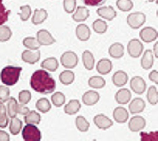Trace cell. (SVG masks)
Returning a JSON list of instances; mask_svg holds the SVG:
<instances>
[{
	"mask_svg": "<svg viewBox=\"0 0 158 141\" xmlns=\"http://www.w3.org/2000/svg\"><path fill=\"white\" fill-rule=\"evenodd\" d=\"M30 84L34 90L44 94L52 93L56 88V82L52 76L45 70L41 69L32 74Z\"/></svg>",
	"mask_w": 158,
	"mask_h": 141,
	"instance_id": "obj_1",
	"label": "cell"
},
{
	"mask_svg": "<svg viewBox=\"0 0 158 141\" xmlns=\"http://www.w3.org/2000/svg\"><path fill=\"white\" fill-rule=\"evenodd\" d=\"M22 68L20 67L7 66L4 68L0 73L2 82L8 86L15 84L19 80Z\"/></svg>",
	"mask_w": 158,
	"mask_h": 141,
	"instance_id": "obj_2",
	"label": "cell"
},
{
	"mask_svg": "<svg viewBox=\"0 0 158 141\" xmlns=\"http://www.w3.org/2000/svg\"><path fill=\"white\" fill-rule=\"evenodd\" d=\"M22 134L23 139L27 141H40L41 138L40 130L36 126L31 124L24 126Z\"/></svg>",
	"mask_w": 158,
	"mask_h": 141,
	"instance_id": "obj_3",
	"label": "cell"
},
{
	"mask_svg": "<svg viewBox=\"0 0 158 141\" xmlns=\"http://www.w3.org/2000/svg\"><path fill=\"white\" fill-rule=\"evenodd\" d=\"M144 49V45L139 39L134 38L131 39L127 45V51L131 57L136 58L139 57Z\"/></svg>",
	"mask_w": 158,
	"mask_h": 141,
	"instance_id": "obj_4",
	"label": "cell"
},
{
	"mask_svg": "<svg viewBox=\"0 0 158 141\" xmlns=\"http://www.w3.org/2000/svg\"><path fill=\"white\" fill-rule=\"evenodd\" d=\"M78 61L77 55L72 51L65 52L60 57V62L62 65L67 69L74 68L77 65Z\"/></svg>",
	"mask_w": 158,
	"mask_h": 141,
	"instance_id": "obj_5",
	"label": "cell"
},
{
	"mask_svg": "<svg viewBox=\"0 0 158 141\" xmlns=\"http://www.w3.org/2000/svg\"><path fill=\"white\" fill-rule=\"evenodd\" d=\"M130 86L135 94L140 95L145 92L147 84L144 80L139 76L132 77L130 81Z\"/></svg>",
	"mask_w": 158,
	"mask_h": 141,
	"instance_id": "obj_6",
	"label": "cell"
},
{
	"mask_svg": "<svg viewBox=\"0 0 158 141\" xmlns=\"http://www.w3.org/2000/svg\"><path fill=\"white\" fill-rule=\"evenodd\" d=\"M146 21V18L143 14H131L127 18V22L131 28L136 29L142 26Z\"/></svg>",
	"mask_w": 158,
	"mask_h": 141,
	"instance_id": "obj_7",
	"label": "cell"
},
{
	"mask_svg": "<svg viewBox=\"0 0 158 141\" xmlns=\"http://www.w3.org/2000/svg\"><path fill=\"white\" fill-rule=\"evenodd\" d=\"M139 36L143 41L149 43L156 40L158 34L157 31L154 28L147 26L143 28L140 31Z\"/></svg>",
	"mask_w": 158,
	"mask_h": 141,
	"instance_id": "obj_8",
	"label": "cell"
},
{
	"mask_svg": "<svg viewBox=\"0 0 158 141\" xmlns=\"http://www.w3.org/2000/svg\"><path fill=\"white\" fill-rule=\"evenodd\" d=\"M146 125V121L142 116L137 115L131 117L128 123L129 130L133 132H137L143 129Z\"/></svg>",
	"mask_w": 158,
	"mask_h": 141,
	"instance_id": "obj_9",
	"label": "cell"
},
{
	"mask_svg": "<svg viewBox=\"0 0 158 141\" xmlns=\"http://www.w3.org/2000/svg\"><path fill=\"white\" fill-rule=\"evenodd\" d=\"M37 39L41 45L48 46L56 42V40L47 30L41 29L36 34Z\"/></svg>",
	"mask_w": 158,
	"mask_h": 141,
	"instance_id": "obj_10",
	"label": "cell"
},
{
	"mask_svg": "<svg viewBox=\"0 0 158 141\" xmlns=\"http://www.w3.org/2000/svg\"><path fill=\"white\" fill-rule=\"evenodd\" d=\"M113 67L111 61L106 58L100 59L97 62L96 69L97 72L102 75H106L110 73Z\"/></svg>",
	"mask_w": 158,
	"mask_h": 141,
	"instance_id": "obj_11",
	"label": "cell"
},
{
	"mask_svg": "<svg viewBox=\"0 0 158 141\" xmlns=\"http://www.w3.org/2000/svg\"><path fill=\"white\" fill-rule=\"evenodd\" d=\"M93 121L98 128L104 130L109 128L113 125V121L103 114L96 115L93 119Z\"/></svg>",
	"mask_w": 158,
	"mask_h": 141,
	"instance_id": "obj_12",
	"label": "cell"
},
{
	"mask_svg": "<svg viewBox=\"0 0 158 141\" xmlns=\"http://www.w3.org/2000/svg\"><path fill=\"white\" fill-rule=\"evenodd\" d=\"M41 53L39 50H26L22 53L21 58L24 62L30 64H34L40 59Z\"/></svg>",
	"mask_w": 158,
	"mask_h": 141,
	"instance_id": "obj_13",
	"label": "cell"
},
{
	"mask_svg": "<svg viewBox=\"0 0 158 141\" xmlns=\"http://www.w3.org/2000/svg\"><path fill=\"white\" fill-rule=\"evenodd\" d=\"M124 47L119 42H115L111 44L108 48V53L110 57L115 59L122 57L124 54Z\"/></svg>",
	"mask_w": 158,
	"mask_h": 141,
	"instance_id": "obj_14",
	"label": "cell"
},
{
	"mask_svg": "<svg viewBox=\"0 0 158 141\" xmlns=\"http://www.w3.org/2000/svg\"><path fill=\"white\" fill-rule=\"evenodd\" d=\"M128 79L127 73L121 70L116 71L112 77V81L113 84L119 87L124 86L127 83Z\"/></svg>",
	"mask_w": 158,
	"mask_h": 141,
	"instance_id": "obj_15",
	"label": "cell"
},
{
	"mask_svg": "<svg viewBox=\"0 0 158 141\" xmlns=\"http://www.w3.org/2000/svg\"><path fill=\"white\" fill-rule=\"evenodd\" d=\"M146 107L145 101L140 97L133 99L128 105V108L132 114L139 113L143 112Z\"/></svg>",
	"mask_w": 158,
	"mask_h": 141,
	"instance_id": "obj_16",
	"label": "cell"
},
{
	"mask_svg": "<svg viewBox=\"0 0 158 141\" xmlns=\"http://www.w3.org/2000/svg\"><path fill=\"white\" fill-rule=\"evenodd\" d=\"M154 63V56L152 50L147 49L145 51L140 59V65L142 68L148 70L153 66Z\"/></svg>",
	"mask_w": 158,
	"mask_h": 141,
	"instance_id": "obj_17",
	"label": "cell"
},
{
	"mask_svg": "<svg viewBox=\"0 0 158 141\" xmlns=\"http://www.w3.org/2000/svg\"><path fill=\"white\" fill-rule=\"evenodd\" d=\"M99 93L93 90H89L85 92L82 95V101L87 106H92L96 104L99 100Z\"/></svg>",
	"mask_w": 158,
	"mask_h": 141,
	"instance_id": "obj_18",
	"label": "cell"
},
{
	"mask_svg": "<svg viewBox=\"0 0 158 141\" xmlns=\"http://www.w3.org/2000/svg\"><path fill=\"white\" fill-rule=\"evenodd\" d=\"M113 117L114 120L118 123H124L126 122L129 117L127 110L124 107L118 106L113 110Z\"/></svg>",
	"mask_w": 158,
	"mask_h": 141,
	"instance_id": "obj_19",
	"label": "cell"
},
{
	"mask_svg": "<svg viewBox=\"0 0 158 141\" xmlns=\"http://www.w3.org/2000/svg\"><path fill=\"white\" fill-rule=\"evenodd\" d=\"M75 32L77 38L83 41L88 40L91 35L89 28L85 24H80L77 25L76 27Z\"/></svg>",
	"mask_w": 158,
	"mask_h": 141,
	"instance_id": "obj_20",
	"label": "cell"
},
{
	"mask_svg": "<svg viewBox=\"0 0 158 141\" xmlns=\"http://www.w3.org/2000/svg\"><path fill=\"white\" fill-rule=\"evenodd\" d=\"M131 97L132 94L130 90L127 88H122L116 92L115 99L118 104L123 105L128 103Z\"/></svg>",
	"mask_w": 158,
	"mask_h": 141,
	"instance_id": "obj_21",
	"label": "cell"
},
{
	"mask_svg": "<svg viewBox=\"0 0 158 141\" xmlns=\"http://www.w3.org/2000/svg\"><path fill=\"white\" fill-rule=\"evenodd\" d=\"M89 14V10L87 8L84 6H79L72 17L75 22H80L86 20Z\"/></svg>",
	"mask_w": 158,
	"mask_h": 141,
	"instance_id": "obj_22",
	"label": "cell"
},
{
	"mask_svg": "<svg viewBox=\"0 0 158 141\" xmlns=\"http://www.w3.org/2000/svg\"><path fill=\"white\" fill-rule=\"evenodd\" d=\"M82 60L85 68L88 70H92L95 65V59L92 53L89 50H85L82 53Z\"/></svg>",
	"mask_w": 158,
	"mask_h": 141,
	"instance_id": "obj_23",
	"label": "cell"
},
{
	"mask_svg": "<svg viewBox=\"0 0 158 141\" xmlns=\"http://www.w3.org/2000/svg\"><path fill=\"white\" fill-rule=\"evenodd\" d=\"M59 66V63L57 60L53 57H48L44 59L40 64V67L42 68L51 72L56 71Z\"/></svg>",
	"mask_w": 158,
	"mask_h": 141,
	"instance_id": "obj_24",
	"label": "cell"
},
{
	"mask_svg": "<svg viewBox=\"0 0 158 141\" xmlns=\"http://www.w3.org/2000/svg\"><path fill=\"white\" fill-rule=\"evenodd\" d=\"M48 16V13L44 9H35L31 18V22L35 25L41 24L46 19Z\"/></svg>",
	"mask_w": 158,
	"mask_h": 141,
	"instance_id": "obj_25",
	"label": "cell"
},
{
	"mask_svg": "<svg viewBox=\"0 0 158 141\" xmlns=\"http://www.w3.org/2000/svg\"><path fill=\"white\" fill-rule=\"evenodd\" d=\"M81 107V104L78 100L72 99L65 105L64 110L65 113L69 115H73L77 112Z\"/></svg>",
	"mask_w": 158,
	"mask_h": 141,
	"instance_id": "obj_26",
	"label": "cell"
},
{
	"mask_svg": "<svg viewBox=\"0 0 158 141\" xmlns=\"http://www.w3.org/2000/svg\"><path fill=\"white\" fill-rule=\"evenodd\" d=\"M60 82L63 84L68 85L71 84L75 79V74L72 71L64 70L62 72L59 76Z\"/></svg>",
	"mask_w": 158,
	"mask_h": 141,
	"instance_id": "obj_27",
	"label": "cell"
},
{
	"mask_svg": "<svg viewBox=\"0 0 158 141\" xmlns=\"http://www.w3.org/2000/svg\"><path fill=\"white\" fill-rule=\"evenodd\" d=\"M88 85L94 89H101L103 88L106 84V81L102 77L98 76H94L90 77L88 80Z\"/></svg>",
	"mask_w": 158,
	"mask_h": 141,
	"instance_id": "obj_28",
	"label": "cell"
},
{
	"mask_svg": "<svg viewBox=\"0 0 158 141\" xmlns=\"http://www.w3.org/2000/svg\"><path fill=\"white\" fill-rule=\"evenodd\" d=\"M147 99L148 102L152 105L156 104L158 101V92L154 85L150 86L147 91Z\"/></svg>",
	"mask_w": 158,
	"mask_h": 141,
	"instance_id": "obj_29",
	"label": "cell"
},
{
	"mask_svg": "<svg viewBox=\"0 0 158 141\" xmlns=\"http://www.w3.org/2000/svg\"><path fill=\"white\" fill-rule=\"evenodd\" d=\"M94 31L99 34H102L107 31L108 25L106 22L102 19H98L95 20L92 23Z\"/></svg>",
	"mask_w": 158,
	"mask_h": 141,
	"instance_id": "obj_30",
	"label": "cell"
},
{
	"mask_svg": "<svg viewBox=\"0 0 158 141\" xmlns=\"http://www.w3.org/2000/svg\"><path fill=\"white\" fill-rule=\"evenodd\" d=\"M35 106L37 109L43 113L48 112L51 108L50 101L46 98H42L38 100Z\"/></svg>",
	"mask_w": 158,
	"mask_h": 141,
	"instance_id": "obj_31",
	"label": "cell"
},
{
	"mask_svg": "<svg viewBox=\"0 0 158 141\" xmlns=\"http://www.w3.org/2000/svg\"><path fill=\"white\" fill-rule=\"evenodd\" d=\"M23 43L24 46L31 50H37L41 46L37 38L31 37L24 38Z\"/></svg>",
	"mask_w": 158,
	"mask_h": 141,
	"instance_id": "obj_32",
	"label": "cell"
},
{
	"mask_svg": "<svg viewBox=\"0 0 158 141\" xmlns=\"http://www.w3.org/2000/svg\"><path fill=\"white\" fill-rule=\"evenodd\" d=\"M24 117V122L27 124H38L41 120L40 115L35 110H32Z\"/></svg>",
	"mask_w": 158,
	"mask_h": 141,
	"instance_id": "obj_33",
	"label": "cell"
},
{
	"mask_svg": "<svg viewBox=\"0 0 158 141\" xmlns=\"http://www.w3.org/2000/svg\"><path fill=\"white\" fill-rule=\"evenodd\" d=\"M23 125L22 121L18 118H12L9 126V131L13 135L18 134L22 129Z\"/></svg>",
	"mask_w": 158,
	"mask_h": 141,
	"instance_id": "obj_34",
	"label": "cell"
},
{
	"mask_svg": "<svg viewBox=\"0 0 158 141\" xmlns=\"http://www.w3.org/2000/svg\"><path fill=\"white\" fill-rule=\"evenodd\" d=\"M75 122L77 128L81 132L87 131L90 126L89 123L81 116H78L76 117Z\"/></svg>",
	"mask_w": 158,
	"mask_h": 141,
	"instance_id": "obj_35",
	"label": "cell"
},
{
	"mask_svg": "<svg viewBox=\"0 0 158 141\" xmlns=\"http://www.w3.org/2000/svg\"><path fill=\"white\" fill-rule=\"evenodd\" d=\"M18 104L15 98L11 97L9 99L7 104L8 113L9 117L12 118L15 117L17 115Z\"/></svg>",
	"mask_w": 158,
	"mask_h": 141,
	"instance_id": "obj_36",
	"label": "cell"
},
{
	"mask_svg": "<svg viewBox=\"0 0 158 141\" xmlns=\"http://www.w3.org/2000/svg\"><path fill=\"white\" fill-rule=\"evenodd\" d=\"M51 100L55 106L59 107L65 103V97L61 92H56L51 96Z\"/></svg>",
	"mask_w": 158,
	"mask_h": 141,
	"instance_id": "obj_37",
	"label": "cell"
},
{
	"mask_svg": "<svg viewBox=\"0 0 158 141\" xmlns=\"http://www.w3.org/2000/svg\"><path fill=\"white\" fill-rule=\"evenodd\" d=\"M12 35V32L8 26L5 25H0V42L8 41Z\"/></svg>",
	"mask_w": 158,
	"mask_h": 141,
	"instance_id": "obj_38",
	"label": "cell"
},
{
	"mask_svg": "<svg viewBox=\"0 0 158 141\" xmlns=\"http://www.w3.org/2000/svg\"><path fill=\"white\" fill-rule=\"evenodd\" d=\"M9 119L6 114V110L4 105L0 101V127L4 128L8 125Z\"/></svg>",
	"mask_w": 158,
	"mask_h": 141,
	"instance_id": "obj_39",
	"label": "cell"
},
{
	"mask_svg": "<svg viewBox=\"0 0 158 141\" xmlns=\"http://www.w3.org/2000/svg\"><path fill=\"white\" fill-rule=\"evenodd\" d=\"M21 12L17 14L19 15L21 20L23 21L27 20L30 17L32 10L30 6L28 5H23L20 7Z\"/></svg>",
	"mask_w": 158,
	"mask_h": 141,
	"instance_id": "obj_40",
	"label": "cell"
},
{
	"mask_svg": "<svg viewBox=\"0 0 158 141\" xmlns=\"http://www.w3.org/2000/svg\"><path fill=\"white\" fill-rule=\"evenodd\" d=\"M10 12V10L5 7L2 3V0H0V25L7 21Z\"/></svg>",
	"mask_w": 158,
	"mask_h": 141,
	"instance_id": "obj_41",
	"label": "cell"
},
{
	"mask_svg": "<svg viewBox=\"0 0 158 141\" xmlns=\"http://www.w3.org/2000/svg\"><path fill=\"white\" fill-rule=\"evenodd\" d=\"M31 99V94L28 90H23L19 94V100L20 103L24 105L27 104Z\"/></svg>",
	"mask_w": 158,
	"mask_h": 141,
	"instance_id": "obj_42",
	"label": "cell"
},
{
	"mask_svg": "<svg viewBox=\"0 0 158 141\" xmlns=\"http://www.w3.org/2000/svg\"><path fill=\"white\" fill-rule=\"evenodd\" d=\"M63 5L64 10L66 13H72L76 8V0H64Z\"/></svg>",
	"mask_w": 158,
	"mask_h": 141,
	"instance_id": "obj_43",
	"label": "cell"
},
{
	"mask_svg": "<svg viewBox=\"0 0 158 141\" xmlns=\"http://www.w3.org/2000/svg\"><path fill=\"white\" fill-rule=\"evenodd\" d=\"M10 95L9 88L3 85L0 86V100L5 102L9 100Z\"/></svg>",
	"mask_w": 158,
	"mask_h": 141,
	"instance_id": "obj_44",
	"label": "cell"
},
{
	"mask_svg": "<svg viewBox=\"0 0 158 141\" xmlns=\"http://www.w3.org/2000/svg\"><path fill=\"white\" fill-rule=\"evenodd\" d=\"M99 9L101 10L104 11V14H101L99 15L103 18L108 21H111L115 17V16L108 13L114 10L111 6L102 7V8Z\"/></svg>",
	"mask_w": 158,
	"mask_h": 141,
	"instance_id": "obj_45",
	"label": "cell"
},
{
	"mask_svg": "<svg viewBox=\"0 0 158 141\" xmlns=\"http://www.w3.org/2000/svg\"><path fill=\"white\" fill-rule=\"evenodd\" d=\"M85 5L91 6H97L104 4L106 0H81Z\"/></svg>",
	"mask_w": 158,
	"mask_h": 141,
	"instance_id": "obj_46",
	"label": "cell"
},
{
	"mask_svg": "<svg viewBox=\"0 0 158 141\" xmlns=\"http://www.w3.org/2000/svg\"><path fill=\"white\" fill-rule=\"evenodd\" d=\"M149 80L157 85L158 84V72L156 70H153L149 74Z\"/></svg>",
	"mask_w": 158,
	"mask_h": 141,
	"instance_id": "obj_47",
	"label": "cell"
},
{
	"mask_svg": "<svg viewBox=\"0 0 158 141\" xmlns=\"http://www.w3.org/2000/svg\"><path fill=\"white\" fill-rule=\"evenodd\" d=\"M29 109L23 104H18L17 106V112L22 115H26L29 112Z\"/></svg>",
	"mask_w": 158,
	"mask_h": 141,
	"instance_id": "obj_48",
	"label": "cell"
},
{
	"mask_svg": "<svg viewBox=\"0 0 158 141\" xmlns=\"http://www.w3.org/2000/svg\"><path fill=\"white\" fill-rule=\"evenodd\" d=\"M9 135L4 131L0 130V141H9Z\"/></svg>",
	"mask_w": 158,
	"mask_h": 141,
	"instance_id": "obj_49",
	"label": "cell"
},
{
	"mask_svg": "<svg viewBox=\"0 0 158 141\" xmlns=\"http://www.w3.org/2000/svg\"><path fill=\"white\" fill-rule=\"evenodd\" d=\"M154 57L156 58L158 57V41H156L153 46L152 50Z\"/></svg>",
	"mask_w": 158,
	"mask_h": 141,
	"instance_id": "obj_50",
	"label": "cell"
}]
</instances>
